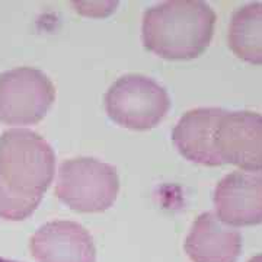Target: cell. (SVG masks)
<instances>
[{"label":"cell","mask_w":262,"mask_h":262,"mask_svg":"<svg viewBox=\"0 0 262 262\" xmlns=\"http://www.w3.org/2000/svg\"><path fill=\"white\" fill-rule=\"evenodd\" d=\"M54 172V150L38 133L10 128L0 136V178L10 187L42 195Z\"/></svg>","instance_id":"cell-2"},{"label":"cell","mask_w":262,"mask_h":262,"mask_svg":"<svg viewBox=\"0 0 262 262\" xmlns=\"http://www.w3.org/2000/svg\"><path fill=\"white\" fill-rule=\"evenodd\" d=\"M184 248L192 262H236L242 251V236L215 213L206 211L195 219Z\"/></svg>","instance_id":"cell-9"},{"label":"cell","mask_w":262,"mask_h":262,"mask_svg":"<svg viewBox=\"0 0 262 262\" xmlns=\"http://www.w3.org/2000/svg\"><path fill=\"white\" fill-rule=\"evenodd\" d=\"M37 262H96L94 239L83 226L56 220L42 225L29 241Z\"/></svg>","instance_id":"cell-8"},{"label":"cell","mask_w":262,"mask_h":262,"mask_svg":"<svg viewBox=\"0 0 262 262\" xmlns=\"http://www.w3.org/2000/svg\"><path fill=\"white\" fill-rule=\"evenodd\" d=\"M118 191V173L105 162L94 158H75L60 165L56 195L76 211H103L113 206Z\"/></svg>","instance_id":"cell-3"},{"label":"cell","mask_w":262,"mask_h":262,"mask_svg":"<svg viewBox=\"0 0 262 262\" xmlns=\"http://www.w3.org/2000/svg\"><path fill=\"white\" fill-rule=\"evenodd\" d=\"M214 144L222 163L262 170V115L226 111L219 122Z\"/></svg>","instance_id":"cell-6"},{"label":"cell","mask_w":262,"mask_h":262,"mask_svg":"<svg viewBox=\"0 0 262 262\" xmlns=\"http://www.w3.org/2000/svg\"><path fill=\"white\" fill-rule=\"evenodd\" d=\"M170 106L163 86L143 75H125L115 80L105 95L110 118L131 130H149L158 125Z\"/></svg>","instance_id":"cell-4"},{"label":"cell","mask_w":262,"mask_h":262,"mask_svg":"<svg viewBox=\"0 0 262 262\" xmlns=\"http://www.w3.org/2000/svg\"><path fill=\"white\" fill-rule=\"evenodd\" d=\"M248 262H262V253L261 255H256V256H253L252 259H249Z\"/></svg>","instance_id":"cell-14"},{"label":"cell","mask_w":262,"mask_h":262,"mask_svg":"<svg viewBox=\"0 0 262 262\" xmlns=\"http://www.w3.org/2000/svg\"><path fill=\"white\" fill-rule=\"evenodd\" d=\"M41 200L42 195L24 192L0 178V219L24 220L37 210Z\"/></svg>","instance_id":"cell-12"},{"label":"cell","mask_w":262,"mask_h":262,"mask_svg":"<svg viewBox=\"0 0 262 262\" xmlns=\"http://www.w3.org/2000/svg\"><path fill=\"white\" fill-rule=\"evenodd\" d=\"M227 41L239 58L262 64V2L249 3L234 12Z\"/></svg>","instance_id":"cell-11"},{"label":"cell","mask_w":262,"mask_h":262,"mask_svg":"<svg viewBox=\"0 0 262 262\" xmlns=\"http://www.w3.org/2000/svg\"><path fill=\"white\" fill-rule=\"evenodd\" d=\"M214 24V10L206 2H162L144 12L143 42L163 58H194L211 42Z\"/></svg>","instance_id":"cell-1"},{"label":"cell","mask_w":262,"mask_h":262,"mask_svg":"<svg viewBox=\"0 0 262 262\" xmlns=\"http://www.w3.org/2000/svg\"><path fill=\"white\" fill-rule=\"evenodd\" d=\"M222 108H195L182 115L172 130V140L179 153L191 162L206 166L223 165L215 150V133L225 115Z\"/></svg>","instance_id":"cell-10"},{"label":"cell","mask_w":262,"mask_h":262,"mask_svg":"<svg viewBox=\"0 0 262 262\" xmlns=\"http://www.w3.org/2000/svg\"><path fill=\"white\" fill-rule=\"evenodd\" d=\"M117 5L118 3H115V2H75L73 3V6H76L80 13L95 15V16L106 15V13L113 12L117 8Z\"/></svg>","instance_id":"cell-13"},{"label":"cell","mask_w":262,"mask_h":262,"mask_svg":"<svg viewBox=\"0 0 262 262\" xmlns=\"http://www.w3.org/2000/svg\"><path fill=\"white\" fill-rule=\"evenodd\" d=\"M214 207L215 215L233 227L262 223V170L226 175L215 187Z\"/></svg>","instance_id":"cell-7"},{"label":"cell","mask_w":262,"mask_h":262,"mask_svg":"<svg viewBox=\"0 0 262 262\" xmlns=\"http://www.w3.org/2000/svg\"><path fill=\"white\" fill-rule=\"evenodd\" d=\"M0 262H16V261H10V259H5V258H0Z\"/></svg>","instance_id":"cell-15"},{"label":"cell","mask_w":262,"mask_h":262,"mask_svg":"<svg viewBox=\"0 0 262 262\" xmlns=\"http://www.w3.org/2000/svg\"><path fill=\"white\" fill-rule=\"evenodd\" d=\"M54 99V84L38 69L18 67L0 73V121L12 125L38 122Z\"/></svg>","instance_id":"cell-5"}]
</instances>
